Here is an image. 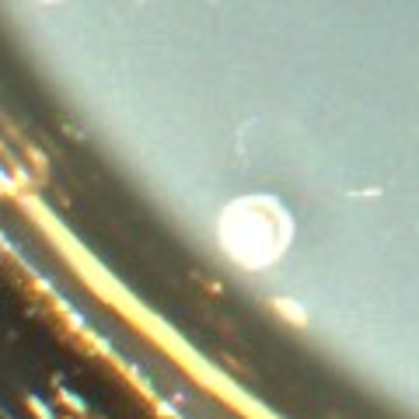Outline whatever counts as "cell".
<instances>
[{
  "label": "cell",
  "instance_id": "1",
  "mask_svg": "<svg viewBox=\"0 0 419 419\" xmlns=\"http://www.w3.org/2000/svg\"><path fill=\"white\" fill-rule=\"evenodd\" d=\"M276 311L283 314V318H290V321H297V325H304V321H308V314L301 311V304H297V301H287V297H280V301H276Z\"/></svg>",
  "mask_w": 419,
  "mask_h": 419
}]
</instances>
